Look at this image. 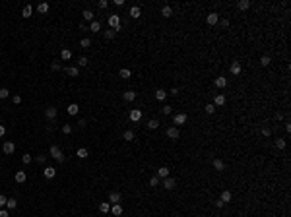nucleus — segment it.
I'll use <instances>...</instances> for the list:
<instances>
[{
  "label": "nucleus",
  "instance_id": "26",
  "mask_svg": "<svg viewBox=\"0 0 291 217\" xmlns=\"http://www.w3.org/2000/svg\"><path fill=\"white\" fill-rule=\"evenodd\" d=\"M99 211H101V213H109V211H111L109 202H101V204H99Z\"/></svg>",
  "mask_w": 291,
  "mask_h": 217
},
{
  "label": "nucleus",
  "instance_id": "27",
  "mask_svg": "<svg viewBox=\"0 0 291 217\" xmlns=\"http://www.w3.org/2000/svg\"><path fill=\"white\" fill-rule=\"evenodd\" d=\"M37 12H39V14H47V12H49V4H47V2H41L39 6H37Z\"/></svg>",
  "mask_w": 291,
  "mask_h": 217
},
{
  "label": "nucleus",
  "instance_id": "31",
  "mask_svg": "<svg viewBox=\"0 0 291 217\" xmlns=\"http://www.w3.org/2000/svg\"><path fill=\"white\" fill-rule=\"evenodd\" d=\"M16 205H18V202H16V198H8V202H6V208H8V211H10V209H16Z\"/></svg>",
  "mask_w": 291,
  "mask_h": 217
},
{
  "label": "nucleus",
  "instance_id": "37",
  "mask_svg": "<svg viewBox=\"0 0 291 217\" xmlns=\"http://www.w3.org/2000/svg\"><path fill=\"white\" fill-rule=\"evenodd\" d=\"M76 155L80 157V159H86V157H87V149H86V147H80V149H78V153H76Z\"/></svg>",
  "mask_w": 291,
  "mask_h": 217
},
{
  "label": "nucleus",
  "instance_id": "10",
  "mask_svg": "<svg viewBox=\"0 0 291 217\" xmlns=\"http://www.w3.org/2000/svg\"><path fill=\"white\" fill-rule=\"evenodd\" d=\"M120 200H122L120 192H111V194H109V204H119Z\"/></svg>",
  "mask_w": 291,
  "mask_h": 217
},
{
  "label": "nucleus",
  "instance_id": "56",
  "mask_svg": "<svg viewBox=\"0 0 291 217\" xmlns=\"http://www.w3.org/2000/svg\"><path fill=\"white\" fill-rule=\"evenodd\" d=\"M0 217H8V209H4V208L0 209Z\"/></svg>",
  "mask_w": 291,
  "mask_h": 217
},
{
  "label": "nucleus",
  "instance_id": "48",
  "mask_svg": "<svg viewBox=\"0 0 291 217\" xmlns=\"http://www.w3.org/2000/svg\"><path fill=\"white\" fill-rule=\"evenodd\" d=\"M12 103H14V105H20V103H22V95H14V97H12Z\"/></svg>",
  "mask_w": 291,
  "mask_h": 217
},
{
  "label": "nucleus",
  "instance_id": "8",
  "mask_svg": "<svg viewBox=\"0 0 291 217\" xmlns=\"http://www.w3.org/2000/svg\"><path fill=\"white\" fill-rule=\"evenodd\" d=\"M206 22H208L210 25H215V23L219 22V16L215 14V12H211V14H208V16H206Z\"/></svg>",
  "mask_w": 291,
  "mask_h": 217
},
{
  "label": "nucleus",
  "instance_id": "9",
  "mask_svg": "<svg viewBox=\"0 0 291 217\" xmlns=\"http://www.w3.org/2000/svg\"><path fill=\"white\" fill-rule=\"evenodd\" d=\"M173 122L177 124V126H181V124H184V122H186V114H184V113H179V114H175Z\"/></svg>",
  "mask_w": 291,
  "mask_h": 217
},
{
  "label": "nucleus",
  "instance_id": "50",
  "mask_svg": "<svg viewBox=\"0 0 291 217\" xmlns=\"http://www.w3.org/2000/svg\"><path fill=\"white\" fill-rule=\"evenodd\" d=\"M51 70H52V72H58V70H60V64H58V62H52V64H51Z\"/></svg>",
  "mask_w": 291,
  "mask_h": 217
},
{
  "label": "nucleus",
  "instance_id": "12",
  "mask_svg": "<svg viewBox=\"0 0 291 217\" xmlns=\"http://www.w3.org/2000/svg\"><path fill=\"white\" fill-rule=\"evenodd\" d=\"M56 114H58V110H56L55 107H49V109L45 110V116H47L49 120H55V118H56Z\"/></svg>",
  "mask_w": 291,
  "mask_h": 217
},
{
  "label": "nucleus",
  "instance_id": "18",
  "mask_svg": "<svg viewBox=\"0 0 291 217\" xmlns=\"http://www.w3.org/2000/svg\"><path fill=\"white\" fill-rule=\"evenodd\" d=\"M66 110H68V114H72V116H76L78 113H80V107H78V105H76V103H72V105H68V109H66Z\"/></svg>",
  "mask_w": 291,
  "mask_h": 217
},
{
  "label": "nucleus",
  "instance_id": "42",
  "mask_svg": "<svg viewBox=\"0 0 291 217\" xmlns=\"http://www.w3.org/2000/svg\"><path fill=\"white\" fill-rule=\"evenodd\" d=\"M89 45H91V41H89L87 37H86V39H82V41H80V47H82V49H87Z\"/></svg>",
  "mask_w": 291,
  "mask_h": 217
},
{
  "label": "nucleus",
  "instance_id": "58",
  "mask_svg": "<svg viewBox=\"0 0 291 217\" xmlns=\"http://www.w3.org/2000/svg\"><path fill=\"white\" fill-rule=\"evenodd\" d=\"M223 205H225V204L221 202V200H218V202H215V208H223Z\"/></svg>",
  "mask_w": 291,
  "mask_h": 217
},
{
  "label": "nucleus",
  "instance_id": "1",
  "mask_svg": "<svg viewBox=\"0 0 291 217\" xmlns=\"http://www.w3.org/2000/svg\"><path fill=\"white\" fill-rule=\"evenodd\" d=\"M49 153H51V157H52V159L58 161V163H64V159H66V157H64V153H62V149H60L58 145H52Z\"/></svg>",
  "mask_w": 291,
  "mask_h": 217
},
{
  "label": "nucleus",
  "instance_id": "53",
  "mask_svg": "<svg viewBox=\"0 0 291 217\" xmlns=\"http://www.w3.org/2000/svg\"><path fill=\"white\" fill-rule=\"evenodd\" d=\"M107 6H109L107 0H99V8H107Z\"/></svg>",
  "mask_w": 291,
  "mask_h": 217
},
{
  "label": "nucleus",
  "instance_id": "29",
  "mask_svg": "<svg viewBox=\"0 0 291 217\" xmlns=\"http://www.w3.org/2000/svg\"><path fill=\"white\" fill-rule=\"evenodd\" d=\"M89 29H91V31H93V33H97V31H99V29H101V23H99V22H97V19H93V22H91V23H89Z\"/></svg>",
  "mask_w": 291,
  "mask_h": 217
},
{
  "label": "nucleus",
  "instance_id": "41",
  "mask_svg": "<svg viewBox=\"0 0 291 217\" xmlns=\"http://www.w3.org/2000/svg\"><path fill=\"white\" fill-rule=\"evenodd\" d=\"M270 62H272V58H270V56H262L260 58V64L262 66H270Z\"/></svg>",
  "mask_w": 291,
  "mask_h": 217
},
{
  "label": "nucleus",
  "instance_id": "32",
  "mask_svg": "<svg viewBox=\"0 0 291 217\" xmlns=\"http://www.w3.org/2000/svg\"><path fill=\"white\" fill-rule=\"evenodd\" d=\"M119 76H120V78H124V80H128V78L132 76V72L128 70V68H122V70L119 72Z\"/></svg>",
  "mask_w": 291,
  "mask_h": 217
},
{
  "label": "nucleus",
  "instance_id": "44",
  "mask_svg": "<svg viewBox=\"0 0 291 217\" xmlns=\"http://www.w3.org/2000/svg\"><path fill=\"white\" fill-rule=\"evenodd\" d=\"M62 132H64V134H72V126L70 124H62Z\"/></svg>",
  "mask_w": 291,
  "mask_h": 217
},
{
  "label": "nucleus",
  "instance_id": "25",
  "mask_svg": "<svg viewBox=\"0 0 291 217\" xmlns=\"http://www.w3.org/2000/svg\"><path fill=\"white\" fill-rule=\"evenodd\" d=\"M122 140H124V142H132V140H134V132H132V130H124Z\"/></svg>",
  "mask_w": 291,
  "mask_h": 217
},
{
  "label": "nucleus",
  "instance_id": "51",
  "mask_svg": "<svg viewBox=\"0 0 291 217\" xmlns=\"http://www.w3.org/2000/svg\"><path fill=\"white\" fill-rule=\"evenodd\" d=\"M161 113H163V114H171V107H169V105H165V107H161Z\"/></svg>",
  "mask_w": 291,
  "mask_h": 217
},
{
  "label": "nucleus",
  "instance_id": "24",
  "mask_svg": "<svg viewBox=\"0 0 291 217\" xmlns=\"http://www.w3.org/2000/svg\"><path fill=\"white\" fill-rule=\"evenodd\" d=\"M60 56H62V60H70V58H72V51L70 49H62L60 51Z\"/></svg>",
  "mask_w": 291,
  "mask_h": 217
},
{
  "label": "nucleus",
  "instance_id": "11",
  "mask_svg": "<svg viewBox=\"0 0 291 217\" xmlns=\"http://www.w3.org/2000/svg\"><path fill=\"white\" fill-rule=\"evenodd\" d=\"M167 136L171 138V140H177V138H179V128H177V126H169V128H167Z\"/></svg>",
  "mask_w": 291,
  "mask_h": 217
},
{
  "label": "nucleus",
  "instance_id": "49",
  "mask_svg": "<svg viewBox=\"0 0 291 217\" xmlns=\"http://www.w3.org/2000/svg\"><path fill=\"white\" fill-rule=\"evenodd\" d=\"M22 161L25 163V165H29V163H31V155H29V153H25V155L22 157Z\"/></svg>",
  "mask_w": 291,
  "mask_h": 217
},
{
  "label": "nucleus",
  "instance_id": "28",
  "mask_svg": "<svg viewBox=\"0 0 291 217\" xmlns=\"http://www.w3.org/2000/svg\"><path fill=\"white\" fill-rule=\"evenodd\" d=\"M25 178H27V174L23 171H18L16 173V182H25Z\"/></svg>",
  "mask_w": 291,
  "mask_h": 217
},
{
  "label": "nucleus",
  "instance_id": "5",
  "mask_svg": "<svg viewBox=\"0 0 291 217\" xmlns=\"http://www.w3.org/2000/svg\"><path fill=\"white\" fill-rule=\"evenodd\" d=\"M214 107H221V105H225V95H221V93H215V97H214Z\"/></svg>",
  "mask_w": 291,
  "mask_h": 217
},
{
  "label": "nucleus",
  "instance_id": "52",
  "mask_svg": "<svg viewBox=\"0 0 291 217\" xmlns=\"http://www.w3.org/2000/svg\"><path fill=\"white\" fill-rule=\"evenodd\" d=\"M262 134H264V136H270V134H272V130H270L268 126H264V128H262Z\"/></svg>",
  "mask_w": 291,
  "mask_h": 217
},
{
  "label": "nucleus",
  "instance_id": "14",
  "mask_svg": "<svg viewBox=\"0 0 291 217\" xmlns=\"http://www.w3.org/2000/svg\"><path fill=\"white\" fill-rule=\"evenodd\" d=\"M214 83H215V87L223 89V87L227 86V78H223V76H218V78H215V82H214Z\"/></svg>",
  "mask_w": 291,
  "mask_h": 217
},
{
  "label": "nucleus",
  "instance_id": "35",
  "mask_svg": "<svg viewBox=\"0 0 291 217\" xmlns=\"http://www.w3.org/2000/svg\"><path fill=\"white\" fill-rule=\"evenodd\" d=\"M146 126H147V128H150V130H155L157 126H159V122H157L155 118H151V120H147V124H146Z\"/></svg>",
  "mask_w": 291,
  "mask_h": 217
},
{
  "label": "nucleus",
  "instance_id": "23",
  "mask_svg": "<svg viewBox=\"0 0 291 217\" xmlns=\"http://www.w3.org/2000/svg\"><path fill=\"white\" fill-rule=\"evenodd\" d=\"M165 97H167L165 89H157V91H155V99H157V101H165Z\"/></svg>",
  "mask_w": 291,
  "mask_h": 217
},
{
  "label": "nucleus",
  "instance_id": "21",
  "mask_svg": "<svg viewBox=\"0 0 291 217\" xmlns=\"http://www.w3.org/2000/svg\"><path fill=\"white\" fill-rule=\"evenodd\" d=\"M111 213H113V215H122V205H120V204H113Z\"/></svg>",
  "mask_w": 291,
  "mask_h": 217
},
{
  "label": "nucleus",
  "instance_id": "17",
  "mask_svg": "<svg viewBox=\"0 0 291 217\" xmlns=\"http://www.w3.org/2000/svg\"><path fill=\"white\" fill-rule=\"evenodd\" d=\"M140 16H142V10H140V6H132V8H130V18L138 19Z\"/></svg>",
  "mask_w": 291,
  "mask_h": 217
},
{
  "label": "nucleus",
  "instance_id": "43",
  "mask_svg": "<svg viewBox=\"0 0 291 217\" xmlns=\"http://www.w3.org/2000/svg\"><path fill=\"white\" fill-rule=\"evenodd\" d=\"M78 66H87V58L86 56H80V58H78Z\"/></svg>",
  "mask_w": 291,
  "mask_h": 217
},
{
  "label": "nucleus",
  "instance_id": "6",
  "mask_svg": "<svg viewBox=\"0 0 291 217\" xmlns=\"http://www.w3.org/2000/svg\"><path fill=\"white\" fill-rule=\"evenodd\" d=\"M2 151L6 153V155H12V153L16 151V144H12V142H6V144H4V147H2Z\"/></svg>",
  "mask_w": 291,
  "mask_h": 217
},
{
  "label": "nucleus",
  "instance_id": "36",
  "mask_svg": "<svg viewBox=\"0 0 291 217\" xmlns=\"http://www.w3.org/2000/svg\"><path fill=\"white\" fill-rule=\"evenodd\" d=\"M237 6H239V10H248L250 8V2H248V0H241Z\"/></svg>",
  "mask_w": 291,
  "mask_h": 217
},
{
  "label": "nucleus",
  "instance_id": "3",
  "mask_svg": "<svg viewBox=\"0 0 291 217\" xmlns=\"http://www.w3.org/2000/svg\"><path fill=\"white\" fill-rule=\"evenodd\" d=\"M128 116H130L132 122H140V120H142V110H140V109H132Z\"/></svg>",
  "mask_w": 291,
  "mask_h": 217
},
{
  "label": "nucleus",
  "instance_id": "40",
  "mask_svg": "<svg viewBox=\"0 0 291 217\" xmlns=\"http://www.w3.org/2000/svg\"><path fill=\"white\" fill-rule=\"evenodd\" d=\"M204 110H206V113H208V114H214V113H215V107H214V105L210 103V105H206V107H204Z\"/></svg>",
  "mask_w": 291,
  "mask_h": 217
},
{
  "label": "nucleus",
  "instance_id": "33",
  "mask_svg": "<svg viewBox=\"0 0 291 217\" xmlns=\"http://www.w3.org/2000/svg\"><path fill=\"white\" fill-rule=\"evenodd\" d=\"M66 74H68L70 78H76V76H78V68H76V66H70V68H66Z\"/></svg>",
  "mask_w": 291,
  "mask_h": 217
},
{
  "label": "nucleus",
  "instance_id": "16",
  "mask_svg": "<svg viewBox=\"0 0 291 217\" xmlns=\"http://www.w3.org/2000/svg\"><path fill=\"white\" fill-rule=\"evenodd\" d=\"M231 198H233V194H231V190H223V192H221V196H219V200L221 202H231Z\"/></svg>",
  "mask_w": 291,
  "mask_h": 217
},
{
  "label": "nucleus",
  "instance_id": "2",
  "mask_svg": "<svg viewBox=\"0 0 291 217\" xmlns=\"http://www.w3.org/2000/svg\"><path fill=\"white\" fill-rule=\"evenodd\" d=\"M109 25H111V29L119 31L120 29V16L119 14H111L109 16Z\"/></svg>",
  "mask_w": 291,
  "mask_h": 217
},
{
  "label": "nucleus",
  "instance_id": "30",
  "mask_svg": "<svg viewBox=\"0 0 291 217\" xmlns=\"http://www.w3.org/2000/svg\"><path fill=\"white\" fill-rule=\"evenodd\" d=\"M214 169H218V171H223L225 169V163L221 159H214Z\"/></svg>",
  "mask_w": 291,
  "mask_h": 217
},
{
  "label": "nucleus",
  "instance_id": "55",
  "mask_svg": "<svg viewBox=\"0 0 291 217\" xmlns=\"http://www.w3.org/2000/svg\"><path fill=\"white\" fill-rule=\"evenodd\" d=\"M37 161H39V163H45L47 157H45V155H37Z\"/></svg>",
  "mask_w": 291,
  "mask_h": 217
},
{
  "label": "nucleus",
  "instance_id": "15",
  "mask_svg": "<svg viewBox=\"0 0 291 217\" xmlns=\"http://www.w3.org/2000/svg\"><path fill=\"white\" fill-rule=\"evenodd\" d=\"M157 178H167L169 177V167H159L157 169V174H155Z\"/></svg>",
  "mask_w": 291,
  "mask_h": 217
},
{
  "label": "nucleus",
  "instance_id": "57",
  "mask_svg": "<svg viewBox=\"0 0 291 217\" xmlns=\"http://www.w3.org/2000/svg\"><path fill=\"white\" fill-rule=\"evenodd\" d=\"M221 27H229V22H227V19H221Z\"/></svg>",
  "mask_w": 291,
  "mask_h": 217
},
{
  "label": "nucleus",
  "instance_id": "19",
  "mask_svg": "<svg viewBox=\"0 0 291 217\" xmlns=\"http://www.w3.org/2000/svg\"><path fill=\"white\" fill-rule=\"evenodd\" d=\"M31 14H33V8H31V4H25L23 10H22V16H23V18H31Z\"/></svg>",
  "mask_w": 291,
  "mask_h": 217
},
{
  "label": "nucleus",
  "instance_id": "22",
  "mask_svg": "<svg viewBox=\"0 0 291 217\" xmlns=\"http://www.w3.org/2000/svg\"><path fill=\"white\" fill-rule=\"evenodd\" d=\"M122 97H124V101L132 103V101L136 99V93H134V91H124V93H122Z\"/></svg>",
  "mask_w": 291,
  "mask_h": 217
},
{
  "label": "nucleus",
  "instance_id": "46",
  "mask_svg": "<svg viewBox=\"0 0 291 217\" xmlns=\"http://www.w3.org/2000/svg\"><path fill=\"white\" fill-rule=\"evenodd\" d=\"M6 202H8V198H6L4 194H0V209H2L4 205H6Z\"/></svg>",
  "mask_w": 291,
  "mask_h": 217
},
{
  "label": "nucleus",
  "instance_id": "38",
  "mask_svg": "<svg viewBox=\"0 0 291 217\" xmlns=\"http://www.w3.org/2000/svg\"><path fill=\"white\" fill-rule=\"evenodd\" d=\"M115 35H116L115 29H107V31H105V39H107V41L109 39H115Z\"/></svg>",
  "mask_w": 291,
  "mask_h": 217
},
{
  "label": "nucleus",
  "instance_id": "45",
  "mask_svg": "<svg viewBox=\"0 0 291 217\" xmlns=\"http://www.w3.org/2000/svg\"><path fill=\"white\" fill-rule=\"evenodd\" d=\"M157 184H159V178H157V177H151V178H150V186H153V188H155Z\"/></svg>",
  "mask_w": 291,
  "mask_h": 217
},
{
  "label": "nucleus",
  "instance_id": "13",
  "mask_svg": "<svg viewBox=\"0 0 291 217\" xmlns=\"http://www.w3.org/2000/svg\"><path fill=\"white\" fill-rule=\"evenodd\" d=\"M175 184H177V182H175V178H169V177L163 178V188H165V190H173Z\"/></svg>",
  "mask_w": 291,
  "mask_h": 217
},
{
  "label": "nucleus",
  "instance_id": "34",
  "mask_svg": "<svg viewBox=\"0 0 291 217\" xmlns=\"http://www.w3.org/2000/svg\"><path fill=\"white\" fill-rule=\"evenodd\" d=\"M83 19H87V22H93V12L91 10H83Z\"/></svg>",
  "mask_w": 291,
  "mask_h": 217
},
{
  "label": "nucleus",
  "instance_id": "20",
  "mask_svg": "<svg viewBox=\"0 0 291 217\" xmlns=\"http://www.w3.org/2000/svg\"><path fill=\"white\" fill-rule=\"evenodd\" d=\"M161 16H163V18H171V16H173V8L169 6V4H167V6H163L161 8Z\"/></svg>",
  "mask_w": 291,
  "mask_h": 217
},
{
  "label": "nucleus",
  "instance_id": "39",
  "mask_svg": "<svg viewBox=\"0 0 291 217\" xmlns=\"http://www.w3.org/2000/svg\"><path fill=\"white\" fill-rule=\"evenodd\" d=\"M10 97V91L6 87H0V99H8Z\"/></svg>",
  "mask_w": 291,
  "mask_h": 217
},
{
  "label": "nucleus",
  "instance_id": "54",
  "mask_svg": "<svg viewBox=\"0 0 291 217\" xmlns=\"http://www.w3.org/2000/svg\"><path fill=\"white\" fill-rule=\"evenodd\" d=\"M4 134H6V126H4V124H0V138H2Z\"/></svg>",
  "mask_w": 291,
  "mask_h": 217
},
{
  "label": "nucleus",
  "instance_id": "7",
  "mask_svg": "<svg viewBox=\"0 0 291 217\" xmlns=\"http://www.w3.org/2000/svg\"><path fill=\"white\" fill-rule=\"evenodd\" d=\"M55 174H56V169L55 167H45L43 169V177L45 178H55Z\"/></svg>",
  "mask_w": 291,
  "mask_h": 217
},
{
  "label": "nucleus",
  "instance_id": "47",
  "mask_svg": "<svg viewBox=\"0 0 291 217\" xmlns=\"http://www.w3.org/2000/svg\"><path fill=\"white\" fill-rule=\"evenodd\" d=\"M276 147H278V149H283V147H285V140H276Z\"/></svg>",
  "mask_w": 291,
  "mask_h": 217
},
{
  "label": "nucleus",
  "instance_id": "4",
  "mask_svg": "<svg viewBox=\"0 0 291 217\" xmlns=\"http://www.w3.org/2000/svg\"><path fill=\"white\" fill-rule=\"evenodd\" d=\"M229 70H231V74H233V76H239V74H241V70H243V68H241V62L233 60V62H231V66H229Z\"/></svg>",
  "mask_w": 291,
  "mask_h": 217
}]
</instances>
